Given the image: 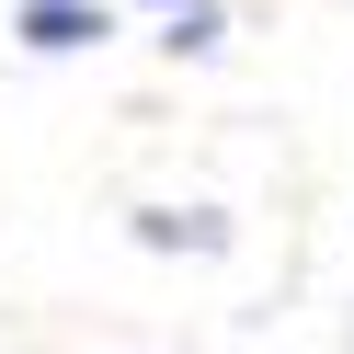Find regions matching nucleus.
<instances>
[{"label":"nucleus","mask_w":354,"mask_h":354,"mask_svg":"<svg viewBox=\"0 0 354 354\" xmlns=\"http://www.w3.org/2000/svg\"><path fill=\"white\" fill-rule=\"evenodd\" d=\"M171 46H194V57L217 46V0H183V12H171Z\"/></svg>","instance_id":"obj_3"},{"label":"nucleus","mask_w":354,"mask_h":354,"mask_svg":"<svg viewBox=\"0 0 354 354\" xmlns=\"http://www.w3.org/2000/svg\"><path fill=\"white\" fill-rule=\"evenodd\" d=\"M160 12H183V0H160Z\"/></svg>","instance_id":"obj_4"},{"label":"nucleus","mask_w":354,"mask_h":354,"mask_svg":"<svg viewBox=\"0 0 354 354\" xmlns=\"http://www.w3.org/2000/svg\"><path fill=\"white\" fill-rule=\"evenodd\" d=\"M138 240H149V252H217L229 229H217L206 206H149V217H138Z\"/></svg>","instance_id":"obj_2"},{"label":"nucleus","mask_w":354,"mask_h":354,"mask_svg":"<svg viewBox=\"0 0 354 354\" xmlns=\"http://www.w3.org/2000/svg\"><path fill=\"white\" fill-rule=\"evenodd\" d=\"M103 35H115V12H103V0H24V46H46V57L103 46Z\"/></svg>","instance_id":"obj_1"}]
</instances>
